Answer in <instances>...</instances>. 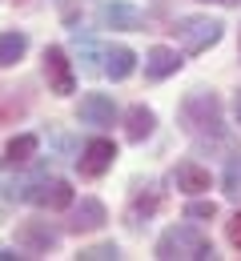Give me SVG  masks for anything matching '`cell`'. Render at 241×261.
I'll list each match as a JSON object with an SVG mask.
<instances>
[{"label": "cell", "instance_id": "obj_14", "mask_svg": "<svg viewBox=\"0 0 241 261\" xmlns=\"http://www.w3.org/2000/svg\"><path fill=\"white\" fill-rule=\"evenodd\" d=\"M157 209H161V189H157L153 181H149V185H137V189H133V201H129V221L141 225V221H149Z\"/></svg>", "mask_w": 241, "mask_h": 261}, {"label": "cell", "instance_id": "obj_9", "mask_svg": "<svg viewBox=\"0 0 241 261\" xmlns=\"http://www.w3.org/2000/svg\"><path fill=\"white\" fill-rule=\"evenodd\" d=\"M76 121L81 125H93V129H109L117 121V100L109 93H85L76 105Z\"/></svg>", "mask_w": 241, "mask_h": 261}, {"label": "cell", "instance_id": "obj_18", "mask_svg": "<svg viewBox=\"0 0 241 261\" xmlns=\"http://www.w3.org/2000/svg\"><path fill=\"white\" fill-rule=\"evenodd\" d=\"M24 53H29V36L24 33H16V29L0 33V68H12Z\"/></svg>", "mask_w": 241, "mask_h": 261}, {"label": "cell", "instance_id": "obj_21", "mask_svg": "<svg viewBox=\"0 0 241 261\" xmlns=\"http://www.w3.org/2000/svg\"><path fill=\"white\" fill-rule=\"evenodd\" d=\"M76 257H81V261H117V257H121V249H117V241H101V245L81 249Z\"/></svg>", "mask_w": 241, "mask_h": 261}, {"label": "cell", "instance_id": "obj_8", "mask_svg": "<svg viewBox=\"0 0 241 261\" xmlns=\"http://www.w3.org/2000/svg\"><path fill=\"white\" fill-rule=\"evenodd\" d=\"M97 20H101V29H121V33H141L145 29V12L129 0H104Z\"/></svg>", "mask_w": 241, "mask_h": 261}, {"label": "cell", "instance_id": "obj_28", "mask_svg": "<svg viewBox=\"0 0 241 261\" xmlns=\"http://www.w3.org/2000/svg\"><path fill=\"white\" fill-rule=\"evenodd\" d=\"M57 4H69V0H57Z\"/></svg>", "mask_w": 241, "mask_h": 261}, {"label": "cell", "instance_id": "obj_20", "mask_svg": "<svg viewBox=\"0 0 241 261\" xmlns=\"http://www.w3.org/2000/svg\"><path fill=\"white\" fill-rule=\"evenodd\" d=\"M29 113V100L16 97V89H0V121H16Z\"/></svg>", "mask_w": 241, "mask_h": 261}, {"label": "cell", "instance_id": "obj_12", "mask_svg": "<svg viewBox=\"0 0 241 261\" xmlns=\"http://www.w3.org/2000/svg\"><path fill=\"white\" fill-rule=\"evenodd\" d=\"M181 53L169 48V44H153L145 53V81H169L173 72H181Z\"/></svg>", "mask_w": 241, "mask_h": 261}, {"label": "cell", "instance_id": "obj_7", "mask_svg": "<svg viewBox=\"0 0 241 261\" xmlns=\"http://www.w3.org/2000/svg\"><path fill=\"white\" fill-rule=\"evenodd\" d=\"M113 161H117V145L109 137H93V141H85V149L76 157V169H81V177L97 181V177H104L113 169Z\"/></svg>", "mask_w": 241, "mask_h": 261}, {"label": "cell", "instance_id": "obj_2", "mask_svg": "<svg viewBox=\"0 0 241 261\" xmlns=\"http://www.w3.org/2000/svg\"><path fill=\"white\" fill-rule=\"evenodd\" d=\"M153 253L161 261H209V257H217V253H213V241H209L197 225H189V217H185L181 225L165 229V233L157 237Z\"/></svg>", "mask_w": 241, "mask_h": 261}, {"label": "cell", "instance_id": "obj_16", "mask_svg": "<svg viewBox=\"0 0 241 261\" xmlns=\"http://www.w3.org/2000/svg\"><path fill=\"white\" fill-rule=\"evenodd\" d=\"M133 68H137V53L129 44H109L104 48V76L109 81H125Z\"/></svg>", "mask_w": 241, "mask_h": 261}, {"label": "cell", "instance_id": "obj_3", "mask_svg": "<svg viewBox=\"0 0 241 261\" xmlns=\"http://www.w3.org/2000/svg\"><path fill=\"white\" fill-rule=\"evenodd\" d=\"M12 197L29 201L36 209H69L72 205V185L65 177H44V173H29L20 181V189L12 185Z\"/></svg>", "mask_w": 241, "mask_h": 261}, {"label": "cell", "instance_id": "obj_23", "mask_svg": "<svg viewBox=\"0 0 241 261\" xmlns=\"http://www.w3.org/2000/svg\"><path fill=\"white\" fill-rule=\"evenodd\" d=\"M225 237H229V245H233V249L241 253V209L233 213V217H229V221H225Z\"/></svg>", "mask_w": 241, "mask_h": 261}, {"label": "cell", "instance_id": "obj_4", "mask_svg": "<svg viewBox=\"0 0 241 261\" xmlns=\"http://www.w3.org/2000/svg\"><path fill=\"white\" fill-rule=\"evenodd\" d=\"M173 36H177L185 57H201L225 36V20H217V16H181L173 24Z\"/></svg>", "mask_w": 241, "mask_h": 261}, {"label": "cell", "instance_id": "obj_5", "mask_svg": "<svg viewBox=\"0 0 241 261\" xmlns=\"http://www.w3.org/2000/svg\"><path fill=\"white\" fill-rule=\"evenodd\" d=\"M40 61H44V81H48V93H57V97H72V89H76V72H72L69 48L48 44Z\"/></svg>", "mask_w": 241, "mask_h": 261}, {"label": "cell", "instance_id": "obj_11", "mask_svg": "<svg viewBox=\"0 0 241 261\" xmlns=\"http://www.w3.org/2000/svg\"><path fill=\"white\" fill-rule=\"evenodd\" d=\"M104 221H109L104 201H97V197H81V201L72 205V213H69V233H97Z\"/></svg>", "mask_w": 241, "mask_h": 261}, {"label": "cell", "instance_id": "obj_19", "mask_svg": "<svg viewBox=\"0 0 241 261\" xmlns=\"http://www.w3.org/2000/svg\"><path fill=\"white\" fill-rule=\"evenodd\" d=\"M221 189H225L229 201H241V153H229L225 173H221Z\"/></svg>", "mask_w": 241, "mask_h": 261}, {"label": "cell", "instance_id": "obj_15", "mask_svg": "<svg viewBox=\"0 0 241 261\" xmlns=\"http://www.w3.org/2000/svg\"><path fill=\"white\" fill-rule=\"evenodd\" d=\"M72 53H76V61H81V72H89V76H97V72H104V48L93 40L89 33H76L72 36Z\"/></svg>", "mask_w": 241, "mask_h": 261}, {"label": "cell", "instance_id": "obj_24", "mask_svg": "<svg viewBox=\"0 0 241 261\" xmlns=\"http://www.w3.org/2000/svg\"><path fill=\"white\" fill-rule=\"evenodd\" d=\"M233 121H237V125H241V89H237V93H233Z\"/></svg>", "mask_w": 241, "mask_h": 261}, {"label": "cell", "instance_id": "obj_10", "mask_svg": "<svg viewBox=\"0 0 241 261\" xmlns=\"http://www.w3.org/2000/svg\"><path fill=\"white\" fill-rule=\"evenodd\" d=\"M169 181H173V189L185 193V197L209 193V169L201 161H177V165H173V173H169Z\"/></svg>", "mask_w": 241, "mask_h": 261}, {"label": "cell", "instance_id": "obj_27", "mask_svg": "<svg viewBox=\"0 0 241 261\" xmlns=\"http://www.w3.org/2000/svg\"><path fill=\"white\" fill-rule=\"evenodd\" d=\"M237 57H241V29H237Z\"/></svg>", "mask_w": 241, "mask_h": 261}, {"label": "cell", "instance_id": "obj_25", "mask_svg": "<svg viewBox=\"0 0 241 261\" xmlns=\"http://www.w3.org/2000/svg\"><path fill=\"white\" fill-rule=\"evenodd\" d=\"M205 4H221V8H237L241 0H205Z\"/></svg>", "mask_w": 241, "mask_h": 261}, {"label": "cell", "instance_id": "obj_6", "mask_svg": "<svg viewBox=\"0 0 241 261\" xmlns=\"http://www.w3.org/2000/svg\"><path fill=\"white\" fill-rule=\"evenodd\" d=\"M61 245V229H52L48 221H20L16 225V249L29 257H44Z\"/></svg>", "mask_w": 241, "mask_h": 261}, {"label": "cell", "instance_id": "obj_22", "mask_svg": "<svg viewBox=\"0 0 241 261\" xmlns=\"http://www.w3.org/2000/svg\"><path fill=\"white\" fill-rule=\"evenodd\" d=\"M185 217H189V221H213V217H217V201H197V197H193V201L185 205Z\"/></svg>", "mask_w": 241, "mask_h": 261}, {"label": "cell", "instance_id": "obj_26", "mask_svg": "<svg viewBox=\"0 0 241 261\" xmlns=\"http://www.w3.org/2000/svg\"><path fill=\"white\" fill-rule=\"evenodd\" d=\"M16 257V249H8V245H0V261H12Z\"/></svg>", "mask_w": 241, "mask_h": 261}, {"label": "cell", "instance_id": "obj_13", "mask_svg": "<svg viewBox=\"0 0 241 261\" xmlns=\"http://www.w3.org/2000/svg\"><path fill=\"white\" fill-rule=\"evenodd\" d=\"M153 129H157V113H153L149 105H133V109L125 113V137H129L133 145L149 141V137H153Z\"/></svg>", "mask_w": 241, "mask_h": 261}, {"label": "cell", "instance_id": "obj_17", "mask_svg": "<svg viewBox=\"0 0 241 261\" xmlns=\"http://www.w3.org/2000/svg\"><path fill=\"white\" fill-rule=\"evenodd\" d=\"M36 149H40V137L36 133H20V137H12L4 145V165H29L36 157Z\"/></svg>", "mask_w": 241, "mask_h": 261}, {"label": "cell", "instance_id": "obj_1", "mask_svg": "<svg viewBox=\"0 0 241 261\" xmlns=\"http://www.w3.org/2000/svg\"><path fill=\"white\" fill-rule=\"evenodd\" d=\"M177 125L189 133L197 145H225L229 129H225V109L213 89H193L185 93L181 109H177Z\"/></svg>", "mask_w": 241, "mask_h": 261}]
</instances>
